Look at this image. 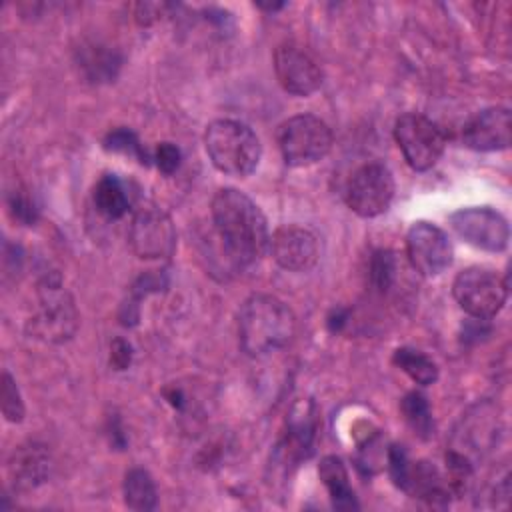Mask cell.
Here are the masks:
<instances>
[{"label": "cell", "instance_id": "cell-16", "mask_svg": "<svg viewBox=\"0 0 512 512\" xmlns=\"http://www.w3.org/2000/svg\"><path fill=\"white\" fill-rule=\"evenodd\" d=\"M10 474H12V482L18 488H36L38 484L46 482V478L50 476L52 470V458L50 452L46 450V446L30 442V444H22L18 446L8 462Z\"/></svg>", "mask_w": 512, "mask_h": 512}, {"label": "cell", "instance_id": "cell-1", "mask_svg": "<svg viewBox=\"0 0 512 512\" xmlns=\"http://www.w3.org/2000/svg\"><path fill=\"white\" fill-rule=\"evenodd\" d=\"M214 228L228 252L240 264H252L270 246V232L262 210L240 190L220 188L210 204Z\"/></svg>", "mask_w": 512, "mask_h": 512}, {"label": "cell", "instance_id": "cell-19", "mask_svg": "<svg viewBox=\"0 0 512 512\" xmlns=\"http://www.w3.org/2000/svg\"><path fill=\"white\" fill-rule=\"evenodd\" d=\"M94 204L96 210L108 220L122 218L130 208V196L124 182L114 174L102 176L94 186Z\"/></svg>", "mask_w": 512, "mask_h": 512}, {"label": "cell", "instance_id": "cell-14", "mask_svg": "<svg viewBox=\"0 0 512 512\" xmlns=\"http://www.w3.org/2000/svg\"><path fill=\"white\" fill-rule=\"evenodd\" d=\"M512 120L504 106H490L470 116L462 128V142L476 152H496L510 146Z\"/></svg>", "mask_w": 512, "mask_h": 512}, {"label": "cell", "instance_id": "cell-5", "mask_svg": "<svg viewBox=\"0 0 512 512\" xmlns=\"http://www.w3.org/2000/svg\"><path fill=\"white\" fill-rule=\"evenodd\" d=\"M276 140L284 162L302 168L320 162L330 152L332 130L314 114H296L280 124Z\"/></svg>", "mask_w": 512, "mask_h": 512}, {"label": "cell", "instance_id": "cell-3", "mask_svg": "<svg viewBox=\"0 0 512 512\" xmlns=\"http://www.w3.org/2000/svg\"><path fill=\"white\" fill-rule=\"evenodd\" d=\"M204 148L216 170L236 178L252 174L262 156V146L254 130L230 118H220L206 126Z\"/></svg>", "mask_w": 512, "mask_h": 512}, {"label": "cell", "instance_id": "cell-18", "mask_svg": "<svg viewBox=\"0 0 512 512\" xmlns=\"http://www.w3.org/2000/svg\"><path fill=\"white\" fill-rule=\"evenodd\" d=\"M318 476L322 480V484L326 486L332 506L336 510H354L358 508L354 490L350 486L348 480V470L344 466V462L338 456H324L318 464Z\"/></svg>", "mask_w": 512, "mask_h": 512}, {"label": "cell", "instance_id": "cell-23", "mask_svg": "<svg viewBox=\"0 0 512 512\" xmlns=\"http://www.w3.org/2000/svg\"><path fill=\"white\" fill-rule=\"evenodd\" d=\"M104 148L108 152L134 156V158H138L140 164H148V154L144 152L138 136L128 128H116V130L108 132V136L104 138Z\"/></svg>", "mask_w": 512, "mask_h": 512}, {"label": "cell", "instance_id": "cell-15", "mask_svg": "<svg viewBox=\"0 0 512 512\" xmlns=\"http://www.w3.org/2000/svg\"><path fill=\"white\" fill-rule=\"evenodd\" d=\"M316 438V408L310 400H300L294 404L288 416V430L282 440L280 452L284 462H296L306 458L312 452Z\"/></svg>", "mask_w": 512, "mask_h": 512}, {"label": "cell", "instance_id": "cell-10", "mask_svg": "<svg viewBox=\"0 0 512 512\" xmlns=\"http://www.w3.org/2000/svg\"><path fill=\"white\" fill-rule=\"evenodd\" d=\"M450 226L466 244L486 252H502L510 240L506 218L486 206L456 210L450 214Z\"/></svg>", "mask_w": 512, "mask_h": 512}, {"label": "cell", "instance_id": "cell-6", "mask_svg": "<svg viewBox=\"0 0 512 512\" xmlns=\"http://www.w3.org/2000/svg\"><path fill=\"white\" fill-rule=\"evenodd\" d=\"M452 294L458 306L476 320L494 318L508 298V278L484 266H470L456 274Z\"/></svg>", "mask_w": 512, "mask_h": 512}, {"label": "cell", "instance_id": "cell-7", "mask_svg": "<svg viewBox=\"0 0 512 512\" xmlns=\"http://www.w3.org/2000/svg\"><path fill=\"white\" fill-rule=\"evenodd\" d=\"M394 140L406 164L416 172L430 170L446 148L442 130L430 118L416 112H406L396 120Z\"/></svg>", "mask_w": 512, "mask_h": 512}, {"label": "cell", "instance_id": "cell-12", "mask_svg": "<svg viewBox=\"0 0 512 512\" xmlns=\"http://www.w3.org/2000/svg\"><path fill=\"white\" fill-rule=\"evenodd\" d=\"M274 72L280 86L294 96L314 94L324 80L318 62L296 44H280L274 52Z\"/></svg>", "mask_w": 512, "mask_h": 512}, {"label": "cell", "instance_id": "cell-28", "mask_svg": "<svg viewBox=\"0 0 512 512\" xmlns=\"http://www.w3.org/2000/svg\"><path fill=\"white\" fill-rule=\"evenodd\" d=\"M130 358H132V352H130V344L124 342L122 338H116L110 346V364L116 368V370H124L128 364H130Z\"/></svg>", "mask_w": 512, "mask_h": 512}, {"label": "cell", "instance_id": "cell-27", "mask_svg": "<svg viewBox=\"0 0 512 512\" xmlns=\"http://www.w3.org/2000/svg\"><path fill=\"white\" fill-rule=\"evenodd\" d=\"M10 212L14 214L16 220H20L22 224H32L36 220V208L30 202L28 196H24L22 192L12 194L10 198Z\"/></svg>", "mask_w": 512, "mask_h": 512}, {"label": "cell", "instance_id": "cell-9", "mask_svg": "<svg viewBox=\"0 0 512 512\" xmlns=\"http://www.w3.org/2000/svg\"><path fill=\"white\" fill-rule=\"evenodd\" d=\"M128 242L138 258H170L176 250V228L172 224V218L156 206H146L138 210L130 224Z\"/></svg>", "mask_w": 512, "mask_h": 512}, {"label": "cell", "instance_id": "cell-11", "mask_svg": "<svg viewBox=\"0 0 512 512\" xmlns=\"http://www.w3.org/2000/svg\"><path fill=\"white\" fill-rule=\"evenodd\" d=\"M410 264L422 276H438L452 264V244L442 228L432 222H414L406 234Z\"/></svg>", "mask_w": 512, "mask_h": 512}, {"label": "cell", "instance_id": "cell-4", "mask_svg": "<svg viewBox=\"0 0 512 512\" xmlns=\"http://www.w3.org/2000/svg\"><path fill=\"white\" fill-rule=\"evenodd\" d=\"M26 328L34 338L52 344L66 342L74 336L78 328V310L58 274H48L40 280L36 312Z\"/></svg>", "mask_w": 512, "mask_h": 512}, {"label": "cell", "instance_id": "cell-22", "mask_svg": "<svg viewBox=\"0 0 512 512\" xmlns=\"http://www.w3.org/2000/svg\"><path fill=\"white\" fill-rule=\"evenodd\" d=\"M402 416L416 436L428 440L434 434V420L426 396L420 392H408L400 402Z\"/></svg>", "mask_w": 512, "mask_h": 512}, {"label": "cell", "instance_id": "cell-20", "mask_svg": "<svg viewBox=\"0 0 512 512\" xmlns=\"http://www.w3.org/2000/svg\"><path fill=\"white\" fill-rule=\"evenodd\" d=\"M122 494H124L126 506L132 510L148 512L158 506L156 484L148 474V470L144 468H130L126 472L122 482Z\"/></svg>", "mask_w": 512, "mask_h": 512}, {"label": "cell", "instance_id": "cell-8", "mask_svg": "<svg viewBox=\"0 0 512 512\" xmlns=\"http://www.w3.org/2000/svg\"><path fill=\"white\" fill-rule=\"evenodd\" d=\"M346 204L360 218H374L388 210L394 198V176L380 162L362 164L346 184Z\"/></svg>", "mask_w": 512, "mask_h": 512}, {"label": "cell", "instance_id": "cell-21", "mask_svg": "<svg viewBox=\"0 0 512 512\" xmlns=\"http://www.w3.org/2000/svg\"><path fill=\"white\" fill-rule=\"evenodd\" d=\"M394 366H398L410 380H414L420 386L434 384L438 380V366L432 358H428L424 352L414 348H398L392 354Z\"/></svg>", "mask_w": 512, "mask_h": 512}, {"label": "cell", "instance_id": "cell-17", "mask_svg": "<svg viewBox=\"0 0 512 512\" xmlns=\"http://www.w3.org/2000/svg\"><path fill=\"white\" fill-rule=\"evenodd\" d=\"M76 62L90 82H110L120 70V54L104 44H82L76 50Z\"/></svg>", "mask_w": 512, "mask_h": 512}, {"label": "cell", "instance_id": "cell-25", "mask_svg": "<svg viewBox=\"0 0 512 512\" xmlns=\"http://www.w3.org/2000/svg\"><path fill=\"white\" fill-rule=\"evenodd\" d=\"M0 404H2V414L8 422H22L24 418V402H22V396L18 392V386L14 382V378L4 372L2 374V380H0Z\"/></svg>", "mask_w": 512, "mask_h": 512}, {"label": "cell", "instance_id": "cell-26", "mask_svg": "<svg viewBox=\"0 0 512 512\" xmlns=\"http://www.w3.org/2000/svg\"><path fill=\"white\" fill-rule=\"evenodd\" d=\"M180 160H182V154H180V148L172 142H160L156 146V152H154V162H156V168L166 174V176H172L178 166H180Z\"/></svg>", "mask_w": 512, "mask_h": 512}, {"label": "cell", "instance_id": "cell-24", "mask_svg": "<svg viewBox=\"0 0 512 512\" xmlns=\"http://www.w3.org/2000/svg\"><path fill=\"white\" fill-rule=\"evenodd\" d=\"M396 276V258L390 250L374 252L370 260V282L376 290L384 292L390 288Z\"/></svg>", "mask_w": 512, "mask_h": 512}, {"label": "cell", "instance_id": "cell-2", "mask_svg": "<svg viewBox=\"0 0 512 512\" xmlns=\"http://www.w3.org/2000/svg\"><path fill=\"white\" fill-rule=\"evenodd\" d=\"M294 332L296 316L276 296L252 294L238 310V340L248 356H264L284 348Z\"/></svg>", "mask_w": 512, "mask_h": 512}, {"label": "cell", "instance_id": "cell-13", "mask_svg": "<svg viewBox=\"0 0 512 512\" xmlns=\"http://www.w3.org/2000/svg\"><path fill=\"white\" fill-rule=\"evenodd\" d=\"M274 262L290 272H306L318 262V240L316 236L294 224H286L274 230L268 246Z\"/></svg>", "mask_w": 512, "mask_h": 512}]
</instances>
